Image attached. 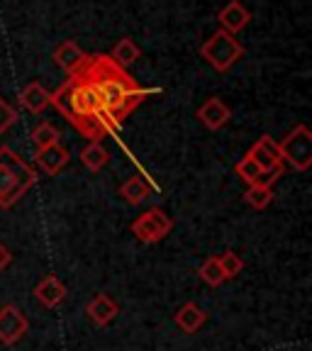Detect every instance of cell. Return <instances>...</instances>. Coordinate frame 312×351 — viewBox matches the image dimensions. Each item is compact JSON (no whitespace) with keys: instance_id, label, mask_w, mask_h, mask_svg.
I'll return each mask as SVG.
<instances>
[{"instance_id":"277c9868","label":"cell","mask_w":312,"mask_h":351,"mask_svg":"<svg viewBox=\"0 0 312 351\" xmlns=\"http://www.w3.org/2000/svg\"><path fill=\"white\" fill-rule=\"evenodd\" d=\"M244 54H247V51H244V47L239 44V39H237L235 34L225 32V29H217L215 34H210L203 42V47H200V56L219 73L230 71L232 66Z\"/></svg>"},{"instance_id":"d4e9b609","label":"cell","mask_w":312,"mask_h":351,"mask_svg":"<svg viewBox=\"0 0 312 351\" xmlns=\"http://www.w3.org/2000/svg\"><path fill=\"white\" fill-rule=\"evenodd\" d=\"M15 122H17V110L12 108L5 98H0V137H3Z\"/></svg>"},{"instance_id":"3957f363","label":"cell","mask_w":312,"mask_h":351,"mask_svg":"<svg viewBox=\"0 0 312 351\" xmlns=\"http://www.w3.org/2000/svg\"><path fill=\"white\" fill-rule=\"evenodd\" d=\"M37 183V171L10 147H0V208H12Z\"/></svg>"},{"instance_id":"2e32d148","label":"cell","mask_w":312,"mask_h":351,"mask_svg":"<svg viewBox=\"0 0 312 351\" xmlns=\"http://www.w3.org/2000/svg\"><path fill=\"white\" fill-rule=\"evenodd\" d=\"M20 103H22V108L27 110V112L39 115V112H44V110L51 105V90H47L42 83L32 81V83H27V86H25V90H22Z\"/></svg>"},{"instance_id":"4fadbf2b","label":"cell","mask_w":312,"mask_h":351,"mask_svg":"<svg viewBox=\"0 0 312 351\" xmlns=\"http://www.w3.org/2000/svg\"><path fill=\"white\" fill-rule=\"evenodd\" d=\"M34 298L42 302L44 307H59L66 300V285L61 283L56 276H44L37 285H34Z\"/></svg>"},{"instance_id":"7c38bea8","label":"cell","mask_w":312,"mask_h":351,"mask_svg":"<svg viewBox=\"0 0 312 351\" xmlns=\"http://www.w3.org/2000/svg\"><path fill=\"white\" fill-rule=\"evenodd\" d=\"M117 313H120V307H117V302L112 300L108 293H98V295L86 305L88 319L93 324H98V327H108V324L117 317Z\"/></svg>"},{"instance_id":"cb8c5ba5","label":"cell","mask_w":312,"mask_h":351,"mask_svg":"<svg viewBox=\"0 0 312 351\" xmlns=\"http://www.w3.org/2000/svg\"><path fill=\"white\" fill-rule=\"evenodd\" d=\"M219 261V269H222V274H225V278H237V276L244 271V258L239 256V254L235 252H225V254H219L217 256Z\"/></svg>"},{"instance_id":"44dd1931","label":"cell","mask_w":312,"mask_h":351,"mask_svg":"<svg viewBox=\"0 0 312 351\" xmlns=\"http://www.w3.org/2000/svg\"><path fill=\"white\" fill-rule=\"evenodd\" d=\"M244 200H247L249 208L266 210L271 203H274V186H266V183H254V186H247Z\"/></svg>"},{"instance_id":"603a6c76","label":"cell","mask_w":312,"mask_h":351,"mask_svg":"<svg viewBox=\"0 0 312 351\" xmlns=\"http://www.w3.org/2000/svg\"><path fill=\"white\" fill-rule=\"evenodd\" d=\"M32 144L34 149H47L59 144V130L51 122H42L32 130Z\"/></svg>"},{"instance_id":"d6986e66","label":"cell","mask_w":312,"mask_h":351,"mask_svg":"<svg viewBox=\"0 0 312 351\" xmlns=\"http://www.w3.org/2000/svg\"><path fill=\"white\" fill-rule=\"evenodd\" d=\"M81 161H83V166H86L88 171L98 173V171H103L105 166H108L110 152L100 142H88L86 147H83V152H81Z\"/></svg>"},{"instance_id":"9a60e30c","label":"cell","mask_w":312,"mask_h":351,"mask_svg":"<svg viewBox=\"0 0 312 351\" xmlns=\"http://www.w3.org/2000/svg\"><path fill=\"white\" fill-rule=\"evenodd\" d=\"M173 322L183 335H195V332H200V327L208 322V315H205L203 307L195 305V302H186V305L173 315Z\"/></svg>"},{"instance_id":"ffe728a7","label":"cell","mask_w":312,"mask_h":351,"mask_svg":"<svg viewBox=\"0 0 312 351\" xmlns=\"http://www.w3.org/2000/svg\"><path fill=\"white\" fill-rule=\"evenodd\" d=\"M235 173L239 176V178L244 183H247V186H254V183H266V186H274V183H276V181H271L269 176L263 173V171L259 169V166L254 164V161L249 159V156H244V159L237 161Z\"/></svg>"},{"instance_id":"e0dca14e","label":"cell","mask_w":312,"mask_h":351,"mask_svg":"<svg viewBox=\"0 0 312 351\" xmlns=\"http://www.w3.org/2000/svg\"><path fill=\"white\" fill-rule=\"evenodd\" d=\"M152 195V186L144 181L142 176H132L120 186V197L127 205H142Z\"/></svg>"},{"instance_id":"484cf974","label":"cell","mask_w":312,"mask_h":351,"mask_svg":"<svg viewBox=\"0 0 312 351\" xmlns=\"http://www.w3.org/2000/svg\"><path fill=\"white\" fill-rule=\"evenodd\" d=\"M10 261H12V254H10V249H8L5 244H3V241H0V274H3V271H5L8 266H10Z\"/></svg>"},{"instance_id":"52a82bcc","label":"cell","mask_w":312,"mask_h":351,"mask_svg":"<svg viewBox=\"0 0 312 351\" xmlns=\"http://www.w3.org/2000/svg\"><path fill=\"white\" fill-rule=\"evenodd\" d=\"M247 156L263 171V173L269 176L271 181H278L280 176H283V159H280V152H278V142L269 134H261V137L254 142V147L247 152Z\"/></svg>"},{"instance_id":"9c48e42d","label":"cell","mask_w":312,"mask_h":351,"mask_svg":"<svg viewBox=\"0 0 312 351\" xmlns=\"http://www.w3.org/2000/svg\"><path fill=\"white\" fill-rule=\"evenodd\" d=\"M230 117H232V110H230V105L225 103L222 98H208L205 100L200 108H197V120L203 122L208 130H222V127L230 122Z\"/></svg>"},{"instance_id":"8992f818","label":"cell","mask_w":312,"mask_h":351,"mask_svg":"<svg viewBox=\"0 0 312 351\" xmlns=\"http://www.w3.org/2000/svg\"><path fill=\"white\" fill-rule=\"evenodd\" d=\"M173 230V219L159 208H152L147 213L139 215L134 222H132V234L137 237L144 244H156V241L166 239Z\"/></svg>"},{"instance_id":"5b68a950","label":"cell","mask_w":312,"mask_h":351,"mask_svg":"<svg viewBox=\"0 0 312 351\" xmlns=\"http://www.w3.org/2000/svg\"><path fill=\"white\" fill-rule=\"evenodd\" d=\"M278 152L283 164H288L291 169L305 173L312 166V132L307 125L293 127L288 134L278 142Z\"/></svg>"},{"instance_id":"8fae6325","label":"cell","mask_w":312,"mask_h":351,"mask_svg":"<svg viewBox=\"0 0 312 351\" xmlns=\"http://www.w3.org/2000/svg\"><path fill=\"white\" fill-rule=\"evenodd\" d=\"M34 161H37L39 171H44L47 176H56L59 171H64L66 166H69L71 154H69V149L66 147H61V144H54V147L37 149Z\"/></svg>"},{"instance_id":"ac0fdd59","label":"cell","mask_w":312,"mask_h":351,"mask_svg":"<svg viewBox=\"0 0 312 351\" xmlns=\"http://www.w3.org/2000/svg\"><path fill=\"white\" fill-rule=\"evenodd\" d=\"M110 59L115 61L117 66H122V69H127V66H132V64H137L139 61V56H142V49L137 47V42L134 39H130V37H122L120 42L110 49Z\"/></svg>"},{"instance_id":"30bf717a","label":"cell","mask_w":312,"mask_h":351,"mask_svg":"<svg viewBox=\"0 0 312 351\" xmlns=\"http://www.w3.org/2000/svg\"><path fill=\"white\" fill-rule=\"evenodd\" d=\"M217 20L225 32L237 34L252 22V12H249L247 8H244V3H239V0H230V3L217 12Z\"/></svg>"},{"instance_id":"5bb4252c","label":"cell","mask_w":312,"mask_h":351,"mask_svg":"<svg viewBox=\"0 0 312 351\" xmlns=\"http://www.w3.org/2000/svg\"><path fill=\"white\" fill-rule=\"evenodd\" d=\"M86 51L78 47L76 42H71V39H66V42H61L59 47L54 49V54H51V59H54V64L59 66L61 71H66V76L69 73H73L78 69V66L83 64V59H86Z\"/></svg>"},{"instance_id":"ba28073f","label":"cell","mask_w":312,"mask_h":351,"mask_svg":"<svg viewBox=\"0 0 312 351\" xmlns=\"http://www.w3.org/2000/svg\"><path fill=\"white\" fill-rule=\"evenodd\" d=\"M29 322L17 305H3L0 307V341L8 346L17 344L22 337L27 335Z\"/></svg>"},{"instance_id":"6da1fadb","label":"cell","mask_w":312,"mask_h":351,"mask_svg":"<svg viewBox=\"0 0 312 351\" xmlns=\"http://www.w3.org/2000/svg\"><path fill=\"white\" fill-rule=\"evenodd\" d=\"M76 76H81L88 86L93 88L100 98L108 115L112 117L117 127L130 117V112L137 105H142L149 95H156L159 88H142L134 78L127 73V69L117 66L108 54H88L83 64L78 66Z\"/></svg>"},{"instance_id":"7402d4cb","label":"cell","mask_w":312,"mask_h":351,"mask_svg":"<svg viewBox=\"0 0 312 351\" xmlns=\"http://www.w3.org/2000/svg\"><path fill=\"white\" fill-rule=\"evenodd\" d=\"M197 276H200V280H203V283H208L210 288H217V285H222L227 280L225 274H222V269H219L217 256L205 258V261L200 263V269H197Z\"/></svg>"},{"instance_id":"7a4b0ae2","label":"cell","mask_w":312,"mask_h":351,"mask_svg":"<svg viewBox=\"0 0 312 351\" xmlns=\"http://www.w3.org/2000/svg\"><path fill=\"white\" fill-rule=\"evenodd\" d=\"M51 108H56V112L66 117L69 125L81 132L88 142H103V137L117 130L95 90L76 73H69L64 86L51 93Z\"/></svg>"}]
</instances>
